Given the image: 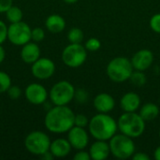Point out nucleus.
<instances>
[{
  "instance_id": "f257e3e1",
  "label": "nucleus",
  "mask_w": 160,
  "mask_h": 160,
  "mask_svg": "<svg viewBox=\"0 0 160 160\" xmlns=\"http://www.w3.org/2000/svg\"><path fill=\"white\" fill-rule=\"evenodd\" d=\"M75 113L66 106H56L50 108L44 117V125L47 130L54 134L68 133L74 126Z\"/></svg>"
},
{
  "instance_id": "f03ea898",
  "label": "nucleus",
  "mask_w": 160,
  "mask_h": 160,
  "mask_svg": "<svg viewBox=\"0 0 160 160\" xmlns=\"http://www.w3.org/2000/svg\"><path fill=\"white\" fill-rule=\"evenodd\" d=\"M89 133L95 140L110 141L118 130L117 122L108 113L98 112L94 115L88 124Z\"/></svg>"
},
{
  "instance_id": "7ed1b4c3",
  "label": "nucleus",
  "mask_w": 160,
  "mask_h": 160,
  "mask_svg": "<svg viewBox=\"0 0 160 160\" xmlns=\"http://www.w3.org/2000/svg\"><path fill=\"white\" fill-rule=\"evenodd\" d=\"M118 129L121 133L130 137L138 138L142 136L145 130V121L140 115V113L133 112H124L117 121Z\"/></svg>"
},
{
  "instance_id": "20e7f679",
  "label": "nucleus",
  "mask_w": 160,
  "mask_h": 160,
  "mask_svg": "<svg viewBox=\"0 0 160 160\" xmlns=\"http://www.w3.org/2000/svg\"><path fill=\"white\" fill-rule=\"evenodd\" d=\"M133 66L131 61L124 56H117L112 59L107 66V75L114 82H123L129 80Z\"/></svg>"
},
{
  "instance_id": "39448f33",
  "label": "nucleus",
  "mask_w": 160,
  "mask_h": 160,
  "mask_svg": "<svg viewBox=\"0 0 160 160\" xmlns=\"http://www.w3.org/2000/svg\"><path fill=\"white\" fill-rule=\"evenodd\" d=\"M110 150L111 154L118 159L130 158L135 151V143L132 138L121 133L115 134L110 139Z\"/></svg>"
},
{
  "instance_id": "423d86ee",
  "label": "nucleus",
  "mask_w": 160,
  "mask_h": 160,
  "mask_svg": "<svg viewBox=\"0 0 160 160\" xmlns=\"http://www.w3.org/2000/svg\"><path fill=\"white\" fill-rule=\"evenodd\" d=\"M75 88L68 81H59L52 85L49 92V98L53 105L66 106L74 99Z\"/></svg>"
},
{
  "instance_id": "0eeeda50",
  "label": "nucleus",
  "mask_w": 160,
  "mask_h": 160,
  "mask_svg": "<svg viewBox=\"0 0 160 160\" xmlns=\"http://www.w3.org/2000/svg\"><path fill=\"white\" fill-rule=\"evenodd\" d=\"M51 142L50 137L45 132L34 130L25 137L24 147L31 155L40 157L50 150Z\"/></svg>"
},
{
  "instance_id": "6e6552de",
  "label": "nucleus",
  "mask_w": 160,
  "mask_h": 160,
  "mask_svg": "<svg viewBox=\"0 0 160 160\" xmlns=\"http://www.w3.org/2000/svg\"><path fill=\"white\" fill-rule=\"evenodd\" d=\"M63 63L72 68L82 66L87 59V50L82 43H69L62 52Z\"/></svg>"
},
{
  "instance_id": "1a4fd4ad",
  "label": "nucleus",
  "mask_w": 160,
  "mask_h": 160,
  "mask_svg": "<svg viewBox=\"0 0 160 160\" xmlns=\"http://www.w3.org/2000/svg\"><path fill=\"white\" fill-rule=\"evenodd\" d=\"M31 27L24 22L10 23L8 26V40L16 46H22L31 41Z\"/></svg>"
},
{
  "instance_id": "9d476101",
  "label": "nucleus",
  "mask_w": 160,
  "mask_h": 160,
  "mask_svg": "<svg viewBox=\"0 0 160 160\" xmlns=\"http://www.w3.org/2000/svg\"><path fill=\"white\" fill-rule=\"evenodd\" d=\"M55 64L54 62L47 57H39L36 62L31 65L32 75L40 81L48 80L55 72Z\"/></svg>"
},
{
  "instance_id": "9b49d317",
  "label": "nucleus",
  "mask_w": 160,
  "mask_h": 160,
  "mask_svg": "<svg viewBox=\"0 0 160 160\" xmlns=\"http://www.w3.org/2000/svg\"><path fill=\"white\" fill-rule=\"evenodd\" d=\"M24 97L26 100L33 105H42L49 98V92L40 83H29L24 89Z\"/></svg>"
},
{
  "instance_id": "f8f14e48",
  "label": "nucleus",
  "mask_w": 160,
  "mask_h": 160,
  "mask_svg": "<svg viewBox=\"0 0 160 160\" xmlns=\"http://www.w3.org/2000/svg\"><path fill=\"white\" fill-rule=\"evenodd\" d=\"M68 140L72 148L82 150L85 149L89 143V135L85 128L73 126L68 132Z\"/></svg>"
},
{
  "instance_id": "ddd939ff",
  "label": "nucleus",
  "mask_w": 160,
  "mask_h": 160,
  "mask_svg": "<svg viewBox=\"0 0 160 160\" xmlns=\"http://www.w3.org/2000/svg\"><path fill=\"white\" fill-rule=\"evenodd\" d=\"M154 62V53L147 49L138 51L132 56L131 63L135 70L144 71L149 68Z\"/></svg>"
},
{
  "instance_id": "4468645a",
  "label": "nucleus",
  "mask_w": 160,
  "mask_h": 160,
  "mask_svg": "<svg viewBox=\"0 0 160 160\" xmlns=\"http://www.w3.org/2000/svg\"><path fill=\"white\" fill-rule=\"evenodd\" d=\"M21 58L22 60L28 65H32L40 57V49L37 42L29 41L26 44L22 46L21 49Z\"/></svg>"
},
{
  "instance_id": "2eb2a0df",
  "label": "nucleus",
  "mask_w": 160,
  "mask_h": 160,
  "mask_svg": "<svg viewBox=\"0 0 160 160\" xmlns=\"http://www.w3.org/2000/svg\"><path fill=\"white\" fill-rule=\"evenodd\" d=\"M93 104L95 109L101 113H109L115 107L114 98L107 93H100L97 95L94 98Z\"/></svg>"
},
{
  "instance_id": "dca6fc26",
  "label": "nucleus",
  "mask_w": 160,
  "mask_h": 160,
  "mask_svg": "<svg viewBox=\"0 0 160 160\" xmlns=\"http://www.w3.org/2000/svg\"><path fill=\"white\" fill-rule=\"evenodd\" d=\"M71 145L68 139L58 138L51 142L50 152L56 158H63L68 156L71 152Z\"/></svg>"
},
{
  "instance_id": "f3484780",
  "label": "nucleus",
  "mask_w": 160,
  "mask_h": 160,
  "mask_svg": "<svg viewBox=\"0 0 160 160\" xmlns=\"http://www.w3.org/2000/svg\"><path fill=\"white\" fill-rule=\"evenodd\" d=\"M89 154H90L91 159H106L111 154L110 144L107 142V141L97 140L94 143L91 144V146L89 148Z\"/></svg>"
},
{
  "instance_id": "a211bd4d",
  "label": "nucleus",
  "mask_w": 160,
  "mask_h": 160,
  "mask_svg": "<svg viewBox=\"0 0 160 160\" xmlns=\"http://www.w3.org/2000/svg\"><path fill=\"white\" fill-rule=\"evenodd\" d=\"M141 106V98L135 92L126 93L120 99V107L125 112H136Z\"/></svg>"
},
{
  "instance_id": "6ab92c4d",
  "label": "nucleus",
  "mask_w": 160,
  "mask_h": 160,
  "mask_svg": "<svg viewBox=\"0 0 160 160\" xmlns=\"http://www.w3.org/2000/svg\"><path fill=\"white\" fill-rule=\"evenodd\" d=\"M45 26L49 32L52 34H58L65 30L66 21L59 14H52L47 17L45 21Z\"/></svg>"
},
{
  "instance_id": "aec40b11",
  "label": "nucleus",
  "mask_w": 160,
  "mask_h": 160,
  "mask_svg": "<svg viewBox=\"0 0 160 160\" xmlns=\"http://www.w3.org/2000/svg\"><path fill=\"white\" fill-rule=\"evenodd\" d=\"M159 114V108L155 103H146L142 105V107L140 110V115L142 117V119L146 121H152L155 120Z\"/></svg>"
},
{
  "instance_id": "412c9836",
  "label": "nucleus",
  "mask_w": 160,
  "mask_h": 160,
  "mask_svg": "<svg viewBox=\"0 0 160 160\" xmlns=\"http://www.w3.org/2000/svg\"><path fill=\"white\" fill-rule=\"evenodd\" d=\"M5 14H6L7 20L10 23H15V22H19L22 21V16H23L22 10L19 7H17V6L12 5L5 12Z\"/></svg>"
},
{
  "instance_id": "4be33fe9",
  "label": "nucleus",
  "mask_w": 160,
  "mask_h": 160,
  "mask_svg": "<svg viewBox=\"0 0 160 160\" xmlns=\"http://www.w3.org/2000/svg\"><path fill=\"white\" fill-rule=\"evenodd\" d=\"M83 37L82 30L78 27H73L68 32V39L69 43H82Z\"/></svg>"
},
{
  "instance_id": "5701e85b",
  "label": "nucleus",
  "mask_w": 160,
  "mask_h": 160,
  "mask_svg": "<svg viewBox=\"0 0 160 160\" xmlns=\"http://www.w3.org/2000/svg\"><path fill=\"white\" fill-rule=\"evenodd\" d=\"M129 81L134 86L142 87L146 82V76L143 73V71H141V70L134 71L133 70V72H132V74H131V76L129 78Z\"/></svg>"
},
{
  "instance_id": "b1692460",
  "label": "nucleus",
  "mask_w": 160,
  "mask_h": 160,
  "mask_svg": "<svg viewBox=\"0 0 160 160\" xmlns=\"http://www.w3.org/2000/svg\"><path fill=\"white\" fill-rule=\"evenodd\" d=\"M11 78L10 76L5 72L0 70V94L7 93L8 89L11 85Z\"/></svg>"
},
{
  "instance_id": "393cba45",
  "label": "nucleus",
  "mask_w": 160,
  "mask_h": 160,
  "mask_svg": "<svg viewBox=\"0 0 160 160\" xmlns=\"http://www.w3.org/2000/svg\"><path fill=\"white\" fill-rule=\"evenodd\" d=\"M84 47L89 52H97V51H98L100 49L101 43H100L98 38H88L86 40Z\"/></svg>"
},
{
  "instance_id": "a878e982",
  "label": "nucleus",
  "mask_w": 160,
  "mask_h": 160,
  "mask_svg": "<svg viewBox=\"0 0 160 160\" xmlns=\"http://www.w3.org/2000/svg\"><path fill=\"white\" fill-rule=\"evenodd\" d=\"M74 99L76 100L77 103L80 104H84L88 101L89 99V94L86 90L84 89H77L75 90V95H74Z\"/></svg>"
},
{
  "instance_id": "bb28decb",
  "label": "nucleus",
  "mask_w": 160,
  "mask_h": 160,
  "mask_svg": "<svg viewBox=\"0 0 160 160\" xmlns=\"http://www.w3.org/2000/svg\"><path fill=\"white\" fill-rule=\"evenodd\" d=\"M45 38V31L41 27H35L31 31V40L34 42H41Z\"/></svg>"
},
{
  "instance_id": "cd10ccee",
  "label": "nucleus",
  "mask_w": 160,
  "mask_h": 160,
  "mask_svg": "<svg viewBox=\"0 0 160 160\" xmlns=\"http://www.w3.org/2000/svg\"><path fill=\"white\" fill-rule=\"evenodd\" d=\"M7 94H8V98H9L10 99H12V100H17V99H19V98L22 97V89H21L19 86H17V85H12V84H11L10 87L8 89Z\"/></svg>"
},
{
  "instance_id": "c85d7f7f",
  "label": "nucleus",
  "mask_w": 160,
  "mask_h": 160,
  "mask_svg": "<svg viewBox=\"0 0 160 160\" xmlns=\"http://www.w3.org/2000/svg\"><path fill=\"white\" fill-rule=\"evenodd\" d=\"M88 124H89V120L84 114H82V113L75 114L74 126H77L80 128H86V127H88Z\"/></svg>"
},
{
  "instance_id": "c756f323",
  "label": "nucleus",
  "mask_w": 160,
  "mask_h": 160,
  "mask_svg": "<svg viewBox=\"0 0 160 160\" xmlns=\"http://www.w3.org/2000/svg\"><path fill=\"white\" fill-rule=\"evenodd\" d=\"M149 24L154 32L160 34V13H157L151 17Z\"/></svg>"
},
{
  "instance_id": "7c9ffc66",
  "label": "nucleus",
  "mask_w": 160,
  "mask_h": 160,
  "mask_svg": "<svg viewBox=\"0 0 160 160\" xmlns=\"http://www.w3.org/2000/svg\"><path fill=\"white\" fill-rule=\"evenodd\" d=\"M8 39V25L0 20V44H3Z\"/></svg>"
},
{
  "instance_id": "2f4dec72",
  "label": "nucleus",
  "mask_w": 160,
  "mask_h": 160,
  "mask_svg": "<svg viewBox=\"0 0 160 160\" xmlns=\"http://www.w3.org/2000/svg\"><path fill=\"white\" fill-rule=\"evenodd\" d=\"M73 159L74 160H90L91 159V157H90L89 152H86V151H84V149H82V150H78V152L74 155Z\"/></svg>"
},
{
  "instance_id": "473e14b6",
  "label": "nucleus",
  "mask_w": 160,
  "mask_h": 160,
  "mask_svg": "<svg viewBox=\"0 0 160 160\" xmlns=\"http://www.w3.org/2000/svg\"><path fill=\"white\" fill-rule=\"evenodd\" d=\"M13 5V0H0V13H5Z\"/></svg>"
},
{
  "instance_id": "72a5a7b5",
  "label": "nucleus",
  "mask_w": 160,
  "mask_h": 160,
  "mask_svg": "<svg viewBox=\"0 0 160 160\" xmlns=\"http://www.w3.org/2000/svg\"><path fill=\"white\" fill-rule=\"evenodd\" d=\"M131 158L133 160H150V157L143 152H135Z\"/></svg>"
},
{
  "instance_id": "f704fd0d",
  "label": "nucleus",
  "mask_w": 160,
  "mask_h": 160,
  "mask_svg": "<svg viewBox=\"0 0 160 160\" xmlns=\"http://www.w3.org/2000/svg\"><path fill=\"white\" fill-rule=\"evenodd\" d=\"M6 59V50L2 44H0V64H2Z\"/></svg>"
},
{
  "instance_id": "c9c22d12",
  "label": "nucleus",
  "mask_w": 160,
  "mask_h": 160,
  "mask_svg": "<svg viewBox=\"0 0 160 160\" xmlns=\"http://www.w3.org/2000/svg\"><path fill=\"white\" fill-rule=\"evenodd\" d=\"M39 158H40L41 159H44V160H52L54 158V157L52 155V153H51L50 151H48V152H46L45 154L41 155Z\"/></svg>"
},
{
  "instance_id": "e433bc0d",
  "label": "nucleus",
  "mask_w": 160,
  "mask_h": 160,
  "mask_svg": "<svg viewBox=\"0 0 160 160\" xmlns=\"http://www.w3.org/2000/svg\"><path fill=\"white\" fill-rule=\"evenodd\" d=\"M154 157H155V158L157 160H160V146H158V147L155 150Z\"/></svg>"
},
{
  "instance_id": "4c0bfd02",
  "label": "nucleus",
  "mask_w": 160,
  "mask_h": 160,
  "mask_svg": "<svg viewBox=\"0 0 160 160\" xmlns=\"http://www.w3.org/2000/svg\"><path fill=\"white\" fill-rule=\"evenodd\" d=\"M65 3H67V4H69V5H71V4H75L76 2H78L79 0H63Z\"/></svg>"
},
{
  "instance_id": "58836bf2",
  "label": "nucleus",
  "mask_w": 160,
  "mask_h": 160,
  "mask_svg": "<svg viewBox=\"0 0 160 160\" xmlns=\"http://www.w3.org/2000/svg\"><path fill=\"white\" fill-rule=\"evenodd\" d=\"M159 139H160V130H159Z\"/></svg>"
},
{
  "instance_id": "ea45409f",
  "label": "nucleus",
  "mask_w": 160,
  "mask_h": 160,
  "mask_svg": "<svg viewBox=\"0 0 160 160\" xmlns=\"http://www.w3.org/2000/svg\"><path fill=\"white\" fill-rule=\"evenodd\" d=\"M159 103H160V99H159Z\"/></svg>"
}]
</instances>
